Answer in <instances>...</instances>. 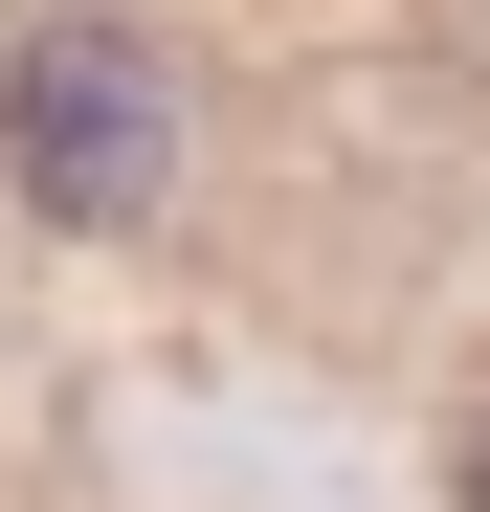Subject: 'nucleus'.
Wrapping results in <instances>:
<instances>
[{
	"label": "nucleus",
	"mask_w": 490,
	"mask_h": 512,
	"mask_svg": "<svg viewBox=\"0 0 490 512\" xmlns=\"http://www.w3.org/2000/svg\"><path fill=\"white\" fill-rule=\"evenodd\" d=\"M0 156H23L45 223H156L179 201V67H156V23H112V0L23 23L0 45Z\"/></svg>",
	"instance_id": "1"
},
{
	"label": "nucleus",
	"mask_w": 490,
	"mask_h": 512,
	"mask_svg": "<svg viewBox=\"0 0 490 512\" xmlns=\"http://www.w3.org/2000/svg\"><path fill=\"white\" fill-rule=\"evenodd\" d=\"M468 512H490V423H468Z\"/></svg>",
	"instance_id": "2"
}]
</instances>
